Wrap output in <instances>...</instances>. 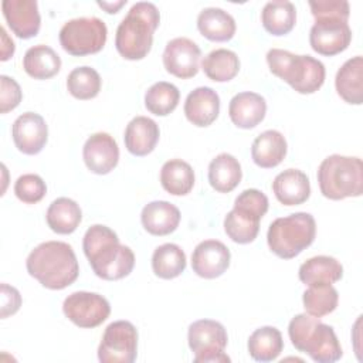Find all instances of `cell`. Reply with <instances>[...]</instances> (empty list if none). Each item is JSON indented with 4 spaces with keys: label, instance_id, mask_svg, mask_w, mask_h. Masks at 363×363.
<instances>
[{
    "label": "cell",
    "instance_id": "cell-27",
    "mask_svg": "<svg viewBox=\"0 0 363 363\" xmlns=\"http://www.w3.org/2000/svg\"><path fill=\"white\" fill-rule=\"evenodd\" d=\"M242 177L240 162L230 153L217 155L208 164V183L218 193H230Z\"/></svg>",
    "mask_w": 363,
    "mask_h": 363
},
{
    "label": "cell",
    "instance_id": "cell-45",
    "mask_svg": "<svg viewBox=\"0 0 363 363\" xmlns=\"http://www.w3.org/2000/svg\"><path fill=\"white\" fill-rule=\"evenodd\" d=\"M126 4V0H119V1H98V6L101 9H104L106 13L109 14H113V13H118L119 9L122 6Z\"/></svg>",
    "mask_w": 363,
    "mask_h": 363
},
{
    "label": "cell",
    "instance_id": "cell-30",
    "mask_svg": "<svg viewBox=\"0 0 363 363\" xmlns=\"http://www.w3.org/2000/svg\"><path fill=\"white\" fill-rule=\"evenodd\" d=\"M261 23L272 35L288 34L296 23L295 4L288 0L268 1L261 11Z\"/></svg>",
    "mask_w": 363,
    "mask_h": 363
},
{
    "label": "cell",
    "instance_id": "cell-40",
    "mask_svg": "<svg viewBox=\"0 0 363 363\" xmlns=\"http://www.w3.org/2000/svg\"><path fill=\"white\" fill-rule=\"evenodd\" d=\"M315 20L319 18H340L347 21L350 7L346 0H316L308 3Z\"/></svg>",
    "mask_w": 363,
    "mask_h": 363
},
{
    "label": "cell",
    "instance_id": "cell-38",
    "mask_svg": "<svg viewBox=\"0 0 363 363\" xmlns=\"http://www.w3.org/2000/svg\"><path fill=\"white\" fill-rule=\"evenodd\" d=\"M102 79L92 67L74 68L67 77V89L77 99H92L101 91Z\"/></svg>",
    "mask_w": 363,
    "mask_h": 363
},
{
    "label": "cell",
    "instance_id": "cell-7",
    "mask_svg": "<svg viewBox=\"0 0 363 363\" xmlns=\"http://www.w3.org/2000/svg\"><path fill=\"white\" fill-rule=\"evenodd\" d=\"M316 235V221L312 214L299 211L275 218L268 228L269 250L282 259L298 257L308 248Z\"/></svg>",
    "mask_w": 363,
    "mask_h": 363
},
{
    "label": "cell",
    "instance_id": "cell-20",
    "mask_svg": "<svg viewBox=\"0 0 363 363\" xmlns=\"http://www.w3.org/2000/svg\"><path fill=\"white\" fill-rule=\"evenodd\" d=\"M272 191L284 206L302 204L311 196L309 177L299 169H286L275 176Z\"/></svg>",
    "mask_w": 363,
    "mask_h": 363
},
{
    "label": "cell",
    "instance_id": "cell-17",
    "mask_svg": "<svg viewBox=\"0 0 363 363\" xmlns=\"http://www.w3.org/2000/svg\"><path fill=\"white\" fill-rule=\"evenodd\" d=\"M3 16L10 30L23 40L33 38L41 27V17L35 0H3Z\"/></svg>",
    "mask_w": 363,
    "mask_h": 363
},
{
    "label": "cell",
    "instance_id": "cell-2",
    "mask_svg": "<svg viewBox=\"0 0 363 363\" xmlns=\"http://www.w3.org/2000/svg\"><path fill=\"white\" fill-rule=\"evenodd\" d=\"M27 272L44 288L60 291L69 286L79 274L72 247L64 241L38 244L27 257Z\"/></svg>",
    "mask_w": 363,
    "mask_h": 363
},
{
    "label": "cell",
    "instance_id": "cell-23",
    "mask_svg": "<svg viewBox=\"0 0 363 363\" xmlns=\"http://www.w3.org/2000/svg\"><path fill=\"white\" fill-rule=\"evenodd\" d=\"M286 140L278 130L268 129L259 133L251 146L252 162L262 169L278 166L286 156Z\"/></svg>",
    "mask_w": 363,
    "mask_h": 363
},
{
    "label": "cell",
    "instance_id": "cell-36",
    "mask_svg": "<svg viewBox=\"0 0 363 363\" xmlns=\"http://www.w3.org/2000/svg\"><path fill=\"white\" fill-rule=\"evenodd\" d=\"M302 302L308 315L322 318L332 313L337 308L339 294L332 284L309 285L302 295Z\"/></svg>",
    "mask_w": 363,
    "mask_h": 363
},
{
    "label": "cell",
    "instance_id": "cell-4",
    "mask_svg": "<svg viewBox=\"0 0 363 363\" xmlns=\"http://www.w3.org/2000/svg\"><path fill=\"white\" fill-rule=\"evenodd\" d=\"M288 335L294 347L306 353L313 362L333 363L343 354L333 328L320 318L308 313L294 316L288 325Z\"/></svg>",
    "mask_w": 363,
    "mask_h": 363
},
{
    "label": "cell",
    "instance_id": "cell-28",
    "mask_svg": "<svg viewBox=\"0 0 363 363\" xmlns=\"http://www.w3.org/2000/svg\"><path fill=\"white\" fill-rule=\"evenodd\" d=\"M23 68L34 79H48L61 69V58L51 47L37 44L26 51Z\"/></svg>",
    "mask_w": 363,
    "mask_h": 363
},
{
    "label": "cell",
    "instance_id": "cell-16",
    "mask_svg": "<svg viewBox=\"0 0 363 363\" xmlns=\"http://www.w3.org/2000/svg\"><path fill=\"white\" fill-rule=\"evenodd\" d=\"M86 167L95 174H108L119 162V147L116 140L106 132L91 135L82 149Z\"/></svg>",
    "mask_w": 363,
    "mask_h": 363
},
{
    "label": "cell",
    "instance_id": "cell-22",
    "mask_svg": "<svg viewBox=\"0 0 363 363\" xmlns=\"http://www.w3.org/2000/svg\"><path fill=\"white\" fill-rule=\"evenodd\" d=\"M180 210L164 200L147 203L140 213L143 228L152 235H167L173 233L180 223Z\"/></svg>",
    "mask_w": 363,
    "mask_h": 363
},
{
    "label": "cell",
    "instance_id": "cell-11",
    "mask_svg": "<svg viewBox=\"0 0 363 363\" xmlns=\"http://www.w3.org/2000/svg\"><path fill=\"white\" fill-rule=\"evenodd\" d=\"M62 312L78 328L92 329L108 319L111 305L96 292L77 291L64 299Z\"/></svg>",
    "mask_w": 363,
    "mask_h": 363
},
{
    "label": "cell",
    "instance_id": "cell-34",
    "mask_svg": "<svg viewBox=\"0 0 363 363\" xmlns=\"http://www.w3.org/2000/svg\"><path fill=\"white\" fill-rule=\"evenodd\" d=\"M201 68L211 81L227 82L238 74L240 60L234 51L217 48L203 58Z\"/></svg>",
    "mask_w": 363,
    "mask_h": 363
},
{
    "label": "cell",
    "instance_id": "cell-42",
    "mask_svg": "<svg viewBox=\"0 0 363 363\" xmlns=\"http://www.w3.org/2000/svg\"><path fill=\"white\" fill-rule=\"evenodd\" d=\"M0 112L7 113L9 111H13L20 105L23 92L17 81L7 75H0Z\"/></svg>",
    "mask_w": 363,
    "mask_h": 363
},
{
    "label": "cell",
    "instance_id": "cell-1",
    "mask_svg": "<svg viewBox=\"0 0 363 363\" xmlns=\"http://www.w3.org/2000/svg\"><path fill=\"white\" fill-rule=\"evenodd\" d=\"M84 254L96 277L118 281L128 277L135 267V254L119 242L118 234L106 225H91L82 240Z\"/></svg>",
    "mask_w": 363,
    "mask_h": 363
},
{
    "label": "cell",
    "instance_id": "cell-37",
    "mask_svg": "<svg viewBox=\"0 0 363 363\" xmlns=\"http://www.w3.org/2000/svg\"><path fill=\"white\" fill-rule=\"evenodd\" d=\"M180 101V91L176 85L159 81L153 84L145 94L146 109L157 116H166L173 112Z\"/></svg>",
    "mask_w": 363,
    "mask_h": 363
},
{
    "label": "cell",
    "instance_id": "cell-43",
    "mask_svg": "<svg viewBox=\"0 0 363 363\" xmlns=\"http://www.w3.org/2000/svg\"><path fill=\"white\" fill-rule=\"evenodd\" d=\"M21 306L20 292L7 284H1V319H6L10 315H14Z\"/></svg>",
    "mask_w": 363,
    "mask_h": 363
},
{
    "label": "cell",
    "instance_id": "cell-6",
    "mask_svg": "<svg viewBox=\"0 0 363 363\" xmlns=\"http://www.w3.org/2000/svg\"><path fill=\"white\" fill-rule=\"evenodd\" d=\"M320 193L330 200L359 197L363 193V164L356 156L330 155L318 169Z\"/></svg>",
    "mask_w": 363,
    "mask_h": 363
},
{
    "label": "cell",
    "instance_id": "cell-15",
    "mask_svg": "<svg viewBox=\"0 0 363 363\" xmlns=\"http://www.w3.org/2000/svg\"><path fill=\"white\" fill-rule=\"evenodd\" d=\"M230 259L231 254L224 242L218 240H204L193 250L191 268L199 277L214 279L227 271Z\"/></svg>",
    "mask_w": 363,
    "mask_h": 363
},
{
    "label": "cell",
    "instance_id": "cell-33",
    "mask_svg": "<svg viewBox=\"0 0 363 363\" xmlns=\"http://www.w3.org/2000/svg\"><path fill=\"white\" fill-rule=\"evenodd\" d=\"M152 269L162 279H173L186 269V254L173 242L159 245L152 255Z\"/></svg>",
    "mask_w": 363,
    "mask_h": 363
},
{
    "label": "cell",
    "instance_id": "cell-41",
    "mask_svg": "<svg viewBox=\"0 0 363 363\" xmlns=\"http://www.w3.org/2000/svg\"><path fill=\"white\" fill-rule=\"evenodd\" d=\"M234 207L242 208L262 218L268 211L269 203H268V197L262 191L257 189H247L237 196L234 201Z\"/></svg>",
    "mask_w": 363,
    "mask_h": 363
},
{
    "label": "cell",
    "instance_id": "cell-12",
    "mask_svg": "<svg viewBox=\"0 0 363 363\" xmlns=\"http://www.w3.org/2000/svg\"><path fill=\"white\" fill-rule=\"evenodd\" d=\"M352 41L347 21L340 18H319L309 31V44L320 55L332 57L345 51Z\"/></svg>",
    "mask_w": 363,
    "mask_h": 363
},
{
    "label": "cell",
    "instance_id": "cell-32",
    "mask_svg": "<svg viewBox=\"0 0 363 363\" xmlns=\"http://www.w3.org/2000/svg\"><path fill=\"white\" fill-rule=\"evenodd\" d=\"M247 346L248 353L254 360L272 362L281 354L284 349V339L277 328L262 326L250 335Z\"/></svg>",
    "mask_w": 363,
    "mask_h": 363
},
{
    "label": "cell",
    "instance_id": "cell-21",
    "mask_svg": "<svg viewBox=\"0 0 363 363\" xmlns=\"http://www.w3.org/2000/svg\"><path fill=\"white\" fill-rule=\"evenodd\" d=\"M160 130L157 123L147 116H135L125 129L123 140L129 153L146 156L156 147Z\"/></svg>",
    "mask_w": 363,
    "mask_h": 363
},
{
    "label": "cell",
    "instance_id": "cell-24",
    "mask_svg": "<svg viewBox=\"0 0 363 363\" xmlns=\"http://www.w3.org/2000/svg\"><path fill=\"white\" fill-rule=\"evenodd\" d=\"M335 86L337 95L350 105L363 102V58L356 55L349 58L336 72Z\"/></svg>",
    "mask_w": 363,
    "mask_h": 363
},
{
    "label": "cell",
    "instance_id": "cell-31",
    "mask_svg": "<svg viewBox=\"0 0 363 363\" xmlns=\"http://www.w3.org/2000/svg\"><path fill=\"white\" fill-rule=\"evenodd\" d=\"M160 184L173 196H186L194 186L193 167L182 159H170L160 169Z\"/></svg>",
    "mask_w": 363,
    "mask_h": 363
},
{
    "label": "cell",
    "instance_id": "cell-39",
    "mask_svg": "<svg viewBox=\"0 0 363 363\" xmlns=\"http://www.w3.org/2000/svg\"><path fill=\"white\" fill-rule=\"evenodd\" d=\"M47 193L45 182L41 176L34 173H26L20 176L14 183V194L17 199L26 204H35Z\"/></svg>",
    "mask_w": 363,
    "mask_h": 363
},
{
    "label": "cell",
    "instance_id": "cell-8",
    "mask_svg": "<svg viewBox=\"0 0 363 363\" xmlns=\"http://www.w3.org/2000/svg\"><path fill=\"white\" fill-rule=\"evenodd\" d=\"M106 24L98 17L72 18L60 30L61 47L75 57L99 52L106 43Z\"/></svg>",
    "mask_w": 363,
    "mask_h": 363
},
{
    "label": "cell",
    "instance_id": "cell-19",
    "mask_svg": "<svg viewBox=\"0 0 363 363\" xmlns=\"http://www.w3.org/2000/svg\"><path fill=\"white\" fill-rule=\"evenodd\" d=\"M267 113V102L257 92H240L234 95L228 105L231 122L241 129H251L261 123Z\"/></svg>",
    "mask_w": 363,
    "mask_h": 363
},
{
    "label": "cell",
    "instance_id": "cell-13",
    "mask_svg": "<svg viewBox=\"0 0 363 363\" xmlns=\"http://www.w3.org/2000/svg\"><path fill=\"white\" fill-rule=\"evenodd\" d=\"M200 57V47L193 40L187 37H176L164 47L163 65L169 74L182 79H189L197 75Z\"/></svg>",
    "mask_w": 363,
    "mask_h": 363
},
{
    "label": "cell",
    "instance_id": "cell-29",
    "mask_svg": "<svg viewBox=\"0 0 363 363\" xmlns=\"http://www.w3.org/2000/svg\"><path fill=\"white\" fill-rule=\"evenodd\" d=\"M45 220L54 233L71 234L78 228L82 220V211L72 199L58 197L48 206Z\"/></svg>",
    "mask_w": 363,
    "mask_h": 363
},
{
    "label": "cell",
    "instance_id": "cell-9",
    "mask_svg": "<svg viewBox=\"0 0 363 363\" xmlns=\"http://www.w3.org/2000/svg\"><path fill=\"white\" fill-rule=\"evenodd\" d=\"M189 347L196 363H224L231 359L224 353L228 342L225 328L213 319H200L189 326Z\"/></svg>",
    "mask_w": 363,
    "mask_h": 363
},
{
    "label": "cell",
    "instance_id": "cell-44",
    "mask_svg": "<svg viewBox=\"0 0 363 363\" xmlns=\"http://www.w3.org/2000/svg\"><path fill=\"white\" fill-rule=\"evenodd\" d=\"M0 33H1V44H3L1 45V61H7L10 57H13L16 47H14L13 40L9 38L4 27L0 28Z\"/></svg>",
    "mask_w": 363,
    "mask_h": 363
},
{
    "label": "cell",
    "instance_id": "cell-35",
    "mask_svg": "<svg viewBox=\"0 0 363 363\" xmlns=\"http://www.w3.org/2000/svg\"><path fill=\"white\" fill-rule=\"evenodd\" d=\"M259 220L250 211L234 207L224 218V231L234 242L250 244L258 235Z\"/></svg>",
    "mask_w": 363,
    "mask_h": 363
},
{
    "label": "cell",
    "instance_id": "cell-3",
    "mask_svg": "<svg viewBox=\"0 0 363 363\" xmlns=\"http://www.w3.org/2000/svg\"><path fill=\"white\" fill-rule=\"evenodd\" d=\"M159 23L160 14L153 3H135L116 28L115 47L118 52L130 61L145 58L152 48Z\"/></svg>",
    "mask_w": 363,
    "mask_h": 363
},
{
    "label": "cell",
    "instance_id": "cell-26",
    "mask_svg": "<svg viewBox=\"0 0 363 363\" xmlns=\"http://www.w3.org/2000/svg\"><path fill=\"white\" fill-rule=\"evenodd\" d=\"M299 281L305 285L316 284H333L342 279L343 267L342 264L329 255H316L306 259L299 267Z\"/></svg>",
    "mask_w": 363,
    "mask_h": 363
},
{
    "label": "cell",
    "instance_id": "cell-18",
    "mask_svg": "<svg viewBox=\"0 0 363 363\" xmlns=\"http://www.w3.org/2000/svg\"><path fill=\"white\" fill-rule=\"evenodd\" d=\"M183 109L189 122L194 126L206 128L220 113V96L210 86H199L187 95Z\"/></svg>",
    "mask_w": 363,
    "mask_h": 363
},
{
    "label": "cell",
    "instance_id": "cell-14",
    "mask_svg": "<svg viewBox=\"0 0 363 363\" xmlns=\"http://www.w3.org/2000/svg\"><path fill=\"white\" fill-rule=\"evenodd\" d=\"M16 147L24 155L40 153L48 139V128L44 118L35 112L21 113L11 126Z\"/></svg>",
    "mask_w": 363,
    "mask_h": 363
},
{
    "label": "cell",
    "instance_id": "cell-25",
    "mask_svg": "<svg viewBox=\"0 0 363 363\" xmlns=\"http://www.w3.org/2000/svg\"><path fill=\"white\" fill-rule=\"evenodd\" d=\"M197 28L210 41H228L235 34L234 17L220 7H207L199 13Z\"/></svg>",
    "mask_w": 363,
    "mask_h": 363
},
{
    "label": "cell",
    "instance_id": "cell-10",
    "mask_svg": "<svg viewBox=\"0 0 363 363\" xmlns=\"http://www.w3.org/2000/svg\"><path fill=\"white\" fill-rule=\"evenodd\" d=\"M138 354V330L129 320L109 323L98 346L102 363H132Z\"/></svg>",
    "mask_w": 363,
    "mask_h": 363
},
{
    "label": "cell",
    "instance_id": "cell-5",
    "mask_svg": "<svg viewBox=\"0 0 363 363\" xmlns=\"http://www.w3.org/2000/svg\"><path fill=\"white\" fill-rule=\"evenodd\" d=\"M269 71L299 94H313L325 82V65L311 55H298L286 50L271 48L267 52Z\"/></svg>",
    "mask_w": 363,
    "mask_h": 363
}]
</instances>
